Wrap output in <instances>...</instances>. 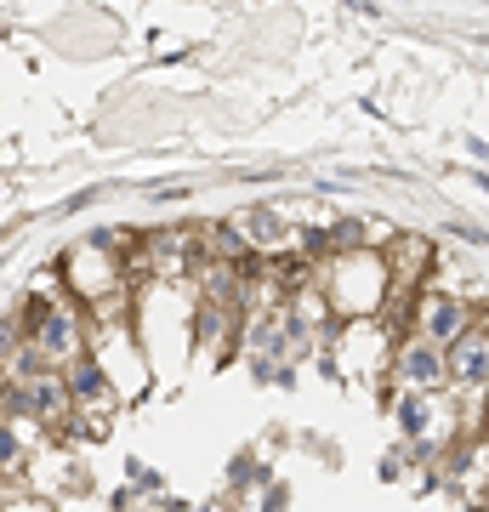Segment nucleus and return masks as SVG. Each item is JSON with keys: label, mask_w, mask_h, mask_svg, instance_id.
Wrapping results in <instances>:
<instances>
[{"label": "nucleus", "mask_w": 489, "mask_h": 512, "mask_svg": "<svg viewBox=\"0 0 489 512\" xmlns=\"http://www.w3.org/2000/svg\"><path fill=\"white\" fill-rule=\"evenodd\" d=\"M416 325L427 342H461L467 336V308L450 296H421L416 302Z\"/></svg>", "instance_id": "nucleus-1"}, {"label": "nucleus", "mask_w": 489, "mask_h": 512, "mask_svg": "<svg viewBox=\"0 0 489 512\" xmlns=\"http://www.w3.org/2000/svg\"><path fill=\"white\" fill-rule=\"evenodd\" d=\"M399 370L410 376V382L427 387V382H438V376L450 370V359H444V353H438L433 342H427V336H410V342L399 348Z\"/></svg>", "instance_id": "nucleus-2"}, {"label": "nucleus", "mask_w": 489, "mask_h": 512, "mask_svg": "<svg viewBox=\"0 0 489 512\" xmlns=\"http://www.w3.org/2000/svg\"><path fill=\"white\" fill-rule=\"evenodd\" d=\"M450 370L461 376V382H489V330L478 336V330H467L461 342L450 348Z\"/></svg>", "instance_id": "nucleus-3"}]
</instances>
